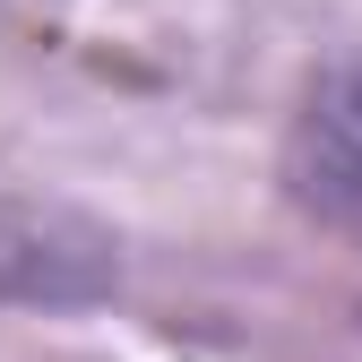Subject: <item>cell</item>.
<instances>
[{
    "label": "cell",
    "instance_id": "obj_2",
    "mask_svg": "<svg viewBox=\"0 0 362 362\" xmlns=\"http://www.w3.org/2000/svg\"><path fill=\"white\" fill-rule=\"evenodd\" d=\"M104 285V242L69 216L0 199V293L18 302H86Z\"/></svg>",
    "mask_w": 362,
    "mask_h": 362
},
{
    "label": "cell",
    "instance_id": "obj_1",
    "mask_svg": "<svg viewBox=\"0 0 362 362\" xmlns=\"http://www.w3.org/2000/svg\"><path fill=\"white\" fill-rule=\"evenodd\" d=\"M285 181H293V199L320 224H337L345 242H362V52L337 61L310 86V104L293 112Z\"/></svg>",
    "mask_w": 362,
    "mask_h": 362
}]
</instances>
